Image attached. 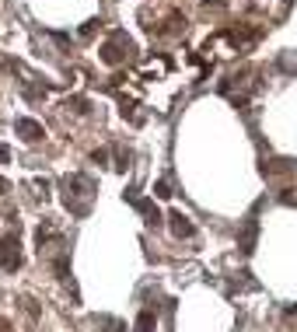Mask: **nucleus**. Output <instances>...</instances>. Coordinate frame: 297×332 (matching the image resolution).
I'll return each instance as SVG.
<instances>
[{
	"label": "nucleus",
	"instance_id": "nucleus-3",
	"mask_svg": "<svg viewBox=\"0 0 297 332\" xmlns=\"http://www.w3.org/2000/svg\"><path fill=\"white\" fill-rule=\"evenodd\" d=\"M151 325H154V315L143 312V315H140V325H137V329H140V332H151Z\"/></svg>",
	"mask_w": 297,
	"mask_h": 332
},
{
	"label": "nucleus",
	"instance_id": "nucleus-2",
	"mask_svg": "<svg viewBox=\"0 0 297 332\" xmlns=\"http://www.w3.org/2000/svg\"><path fill=\"white\" fill-rule=\"evenodd\" d=\"M172 220H175V235H185V238L193 235V224H189V220H185V217H182V214H175V217H172Z\"/></svg>",
	"mask_w": 297,
	"mask_h": 332
},
{
	"label": "nucleus",
	"instance_id": "nucleus-1",
	"mask_svg": "<svg viewBox=\"0 0 297 332\" xmlns=\"http://www.w3.org/2000/svg\"><path fill=\"white\" fill-rule=\"evenodd\" d=\"M18 133H25V140H35V137H42V126L32 122V119H18Z\"/></svg>",
	"mask_w": 297,
	"mask_h": 332
}]
</instances>
